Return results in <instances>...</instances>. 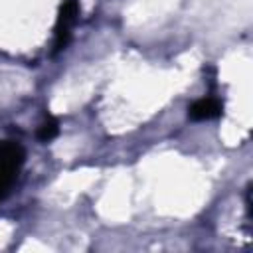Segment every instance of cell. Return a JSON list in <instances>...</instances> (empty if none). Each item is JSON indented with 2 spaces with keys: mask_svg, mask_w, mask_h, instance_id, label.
Segmentation results:
<instances>
[{
  "mask_svg": "<svg viewBox=\"0 0 253 253\" xmlns=\"http://www.w3.org/2000/svg\"><path fill=\"white\" fill-rule=\"evenodd\" d=\"M24 162H26V150L20 142L0 140V202L12 192Z\"/></svg>",
  "mask_w": 253,
  "mask_h": 253,
  "instance_id": "cell-1",
  "label": "cell"
},
{
  "mask_svg": "<svg viewBox=\"0 0 253 253\" xmlns=\"http://www.w3.org/2000/svg\"><path fill=\"white\" fill-rule=\"evenodd\" d=\"M77 14H79V0H63V4L59 6L57 12V20H55V38H53V51H61L71 36V30L77 22Z\"/></svg>",
  "mask_w": 253,
  "mask_h": 253,
  "instance_id": "cell-2",
  "label": "cell"
},
{
  "mask_svg": "<svg viewBox=\"0 0 253 253\" xmlns=\"http://www.w3.org/2000/svg\"><path fill=\"white\" fill-rule=\"evenodd\" d=\"M59 134V123H57V119L55 117H45V121L40 125V128H38V138L42 140V142H49V140H53L55 136Z\"/></svg>",
  "mask_w": 253,
  "mask_h": 253,
  "instance_id": "cell-4",
  "label": "cell"
},
{
  "mask_svg": "<svg viewBox=\"0 0 253 253\" xmlns=\"http://www.w3.org/2000/svg\"><path fill=\"white\" fill-rule=\"evenodd\" d=\"M221 115V103L215 97H204L190 105L188 117L192 121H210Z\"/></svg>",
  "mask_w": 253,
  "mask_h": 253,
  "instance_id": "cell-3",
  "label": "cell"
}]
</instances>
